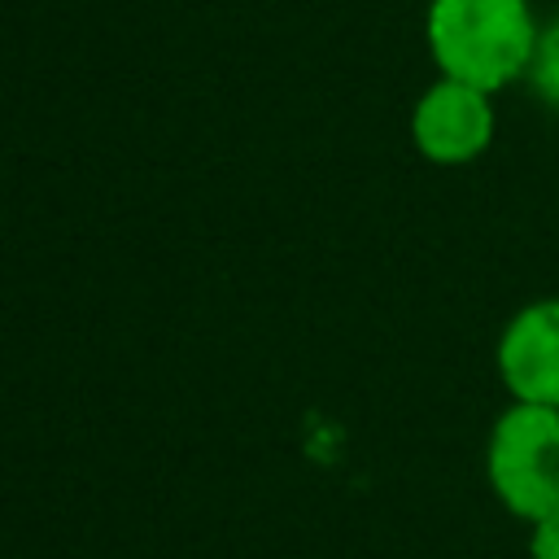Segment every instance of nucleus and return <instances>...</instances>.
Here are the masks:
<instances>
[{"instance_id":"4","label":"nucleus","mask_w":559,"mask_h":559,"mask_svg":"<svg viewBox=\"0 0 559 559\" xmlns=\"http://www.w3.org/2000/svg\"><path fill=\"white\" fill-rule=\"evenodd\" d=\"M493 367L511 402L559 406V293L524 301L502 323Z\"/></svg>"},{"instance_id":"3","label":"nucleus","mask_w":559,"mask_h":559,"mask_svg":"<svg viewBox=\"0 0 559 559\" xmlns=\"http://www.w3.org/2000/svg\"><path fill=\"white\" fill-rule=\"evenodd\" d=\"M493 131H498L493 92L450 74H437L411 105V144L432 166L476 162L493 144Z\"/></svg>"},{"instance_id":"1","label":"nucleus","mask_w":559,"mask_h":559,"mask_svg":"<svg viewBox=\"0 0 559 559\" xmlns=\"http://www.w3.org/2000/svg\"><path fill=\"white\" fill-rule=\"evenodd\" d=\"M542 22L528 0H428L424 39L437 74L502 92L528 79Z\"/></svg>"},{"instance_id":"6","label":"nucleus","mask_w":559,"mask_h":559,"mask_svg":"<svg viewBox=\"0 0 559 559\" xmlns=\"http://www.w3.org/2000/svg\"><path fill=\"white\" fill-rule=\"evenodd\" d=\"M528 559H559V511L528 524Z\"/></svg>"},{"instance_id":"2","label":"nucleus","mask_w":559,"mask_h":559,"mask_svg":"<svg viewBox=\"0 0 559 559\" xmlns=\"http://www.w3.org/2000/svg\"><path fill=\"white\" fill-rule=\"evenodd\" d=\"M485 480L524 524L559 511V406L511 402L489 428Z\"/></svg>"},{"instance_id":"5","label":"nucleus","mask_w":559,"mask_h":559,"mask_svg":"<svg viewBox=\"0 0 559 559\" xmlns=\"http://www.w3.org/2000/svg\"><path fill=\"white\" fill-rule=\"evenodd\" d=\"M524 83L537 92V100H546L559 114V13L550 22H542L537 52H533V66H528Z\"/></svg>"}]
</instances>
